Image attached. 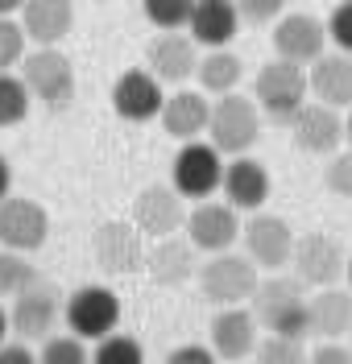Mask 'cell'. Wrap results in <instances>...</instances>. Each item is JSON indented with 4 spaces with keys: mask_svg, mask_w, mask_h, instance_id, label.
Returning <instances> with one entry per match:
<instances>
[{
    "mask_svg": "<svg viewBox=\"0 0 352 364\" xmlns=\"http://www.w3.org/2000/svg\"><path fill=\"white\" fill-rule=\"evenodd\" d=\"M348 282H352V261H348Z\"/></svg>",
    "mask_w": 352,
    "mask_h": 364,
    "instance_id": "f6af8a7d",
    "label": "cell"
},
{
    "mask_svg": "<svg viewBox=\"0 0 352 364\" xmlns=\"http://www.w3.org/2000/svg\"><path fill=\"white\" fill-rule=\"evenodd\" d=\"M195 79H199V91H208V95H228V91H236V83L245 79V63L236 58L228 46H220V50H208V54L199 58Z\"/></svg>",
    "mask_w": 352,
    "mask_h": 364,
    "instance_id": "4316f807",
    "label": "cell"
},
{
    "mask_svg": "<svg viewBox=\"0 0 352 364\" xmlns=\"http://www.w3.org/2000/svg\"><path fill=\"white\" fill-rule=\"evenodd\" d=\"M9 191H13V170H9V161L0 154V199H9Z\"/></svg>",
    "mask_w": 352,
    "mask_h": 364,
    "instance_id": "60d3db41",
    "label": "cell"
},
{
    "mask_svg": "<svg viewBox=\"0 0 352 364\" xmlns=\"http://www.w3.org/2000/svg\"><path fill=\"white\" fill-rule=\"evenodd\" d=\"M324 25H328V38H331V42L340 46L344 54H352V0H340Z\"/></svg>",
    "mask_w": 352,
    "mask_h": 364,
    "instance_id": "8d00e7d4",
    "label": "cell"
},
{
    "mask_svg": "<svg viewBox=\"0 0 352 364\" xmlns=\"http://www.w3.org/2000/svg\"><path fill=\"white\" fill-rule=\"evenodd\" d=\"M208 340L220 360H245L257 352V315H249L245 306H220V315L208 327Z\"/></svg>",
    "mask_w": 352,
    "mask_h": 364,
    "instance_id": "e0dca14e",
    "label": "cell"
},
{
    "mask_svg": "<svg viewBox=\"0 0 352 364\" xmlns=\"http://www.w3.org/2000/svg\"><path fill=\"white\" fill-rule=\"evenodd\" d=\"M286 4L290 0H236L240 21H249V25H274L286 13Z\"/></svg>",
    "mask_w": 352,
    "mask_h": 364,
    "instance_id": "d590c367",
    "label": "cell"
},
{
    "mask_svg": "<svg viewBox=\"0 0 352 364\" xmlns=\"http://www.w3.org/2000/svg\"><path fill=\"white\" fill-rule=\"evenodd\" d=\"M344 133H348V141H352V112H348V120H344Z\"/></svg>",
    "mask_w": 352,
    "mask_h": 364,
    "instance_id": "ee69618b",
    "label": "cell"
},
{
    "mask_svg": "<svg viewBox=\"0 0 352 364\" xmlns=\"http://www.w3.org/2000/svg\"><path fill=\"white\" fill-rule=\"evenodd\" d=\"M274 54L286 58V63H299V67H311L319 54H324V42H328V25L311 13H282L274 21Z\"/></svg>",
    "mask_w": 352,
    "mask_h": 364,
    "instance_id": "8fae6325",
    "label": "cell"
},
{
    "mask_svg": "<svg viewBox=\"0 0 352 364\" xmlns=\"http://www.w3.org/2000/svg\"><path fill=\"white\" fill-rule=\"evenodd\" d=\"M29 104H33V95H29V87H25L21 75L0 70V129L21 124L25 116H29Z\"/></svg>",
    "mask_w": 352,
    "mask_h": 364,
    "instance_id": "83f0119b",
    "label": "cell"
},
{
    "mask_svg": "<svg viewBox=\"0 0 352 364\" xmlns=\"http://www.w3.org/2000/svg\"><path fill=\"white\" fill-rule=\"evenodd\" d=\"M306 364H352V352L348 348H340V343H324Z\"/></svg>",
    "mask_w": 352,
    "mask_h": 364,
    "instance_id": "f35d334b",
    "label": "cell"
},
{
    "mask_svg": "<svg viewBox=\"0 0 352 364\" xmlns=\"http://www.w3.org/2000/svg\"><path fill=\"white\" fill-rule=\"evenodd\" d=\"M21 79L29 95L46 108L50 116L67 112L75 104V67L58 46H38L33 54L21 58Z\"/></svg>",
    "mask_w": 352,
    "mask_h": 364,
    "instance_id": "7a4b0ae2",
    "label": "cell"
},
{
    "mask_svg": "<svg viewBox=\"0 0 352 364\" xmlns=\"http://www.w3.org/2000/svg\"><path fill=\"white\" fill-rule=\"evenodd\" d=\"M191 9H195V0H141L145 21L158 29H187Z\"/></svg>",
    "mask_w": 352,
    "mask_h": 364,
    "instance_id": "f546056e",
    "label": "cell"
},
{
    "mask_svg": "<svg viewBox=\"0 0 352 364\" xmlns=\"http://www.w3.org/2000/svg\"><path fill=\"white\" fill-rule=\"evenodd\" d=\"M158 120L174 141H199V133H208V120H211L208 91H174V95H166Z\"/></svg>",
    "mask_w": 352,
    "mask_h": 364,
    "instance_id": "cb8c5ba5",
    "label": "cell"
},
{
    "mask_svg": "<svg viewBox=\"0 0 352 364\" xmlns=\"http://www.w3.org/2000/svg\"><path fill=\"white\" fill-rule=\"evenodd\" d=\"M25 29L21 21H13V17H0V70H9V67H17L25 58Z\"/></svg>",
    "mask_w": 352,
    "mask_h": 364,
    "instance_id": "836d02e7",
    "label": "cell"
},
{
    "mask_svg": "<svg viewBox=\"0 0 352 364\" xmlns=\"http://www.w3.org/2000/svg\"><path fill=\"white\" fill-rule=\"evenodd\" d=\"M306 79H311V91L319 95V104H328V108H352V54H319L311 70H306Z\"/></svg>",
    "mask_w": 352,
    "mask_h": 364,
    "instance_id": "d4e9b609",
    "label": "cell"
},
{
    "mask_svg": "<svg viewBox=\"0 0 352 364\" xmlns=\"http://www.w3.org/2000/svg\"><path fill=\"white\" fill-rule=\"evenodd\" d=\"M290 265H294V273H299L303 286L324 290V286H336V282L348 273V257L340 249V240H331L324 232H306L303 240H294Z\"/></svg>",
    "mask_w": 352,
    "mask_h": 364,
    "instance_id": "9c48e42d",
    "label": "cell"
},
{
    "mask_svg": "<svg viewBox=\"0 0 352 364\" xmlns=\"http://www.w3.org/2000/svg\"><path fill=\"white\" fill-rule=\"evenodd\" d=\"M21 29H25L29 42L58 46L75 29V0H25Z\"/></svg>",
    "mask_w": 352,
    "mask_h": 364,
    "instance_id": "44dd1931",
    "label": "cell"
},
{
    "mask_svg": "<svg viewBox=\"0 0 352 364\" xmlns=\"http://www.w3.org/2000/svg\"><path fill=\"white\" fill-rule=\"evenodd\" d=\"M166 364H220V356L211 348H203V343H183V348H174L166 356Z\"/></svg>",
    "mask_w": 352,
    "mask_h": 364,
    "instance_id": "74e56055",
    "label": "cell"
},
{
    "mask_svg": "<svg viewBox=\"0 0 352 364\" xmlns=\"http://www.w3.org/2000/svg\"><path fill=\"white\" fill-rule=\"evenodd\" d=\"M92 4H100V0H92Z\"/></svg>",
    "mask_w": 352,
    "mask_h": 364,
    "instance_id": "bcb514c9",
    "label": "cell"
},
{
    "mask_svg": "<svg viewBox=\"0 0 352 364\" xmlns=\"http://www.w3.org/2000/svg\"><path fill=\"white\" fill-rule=\"evenodd\" d=\"M257 364H306L303 340H290V336H270L257 343Z\"/></svg>",
    "mask_w": 352,
    "mask_h": 364,
    "instance_id": "d6a6232c",
    "label": "cell"
},
{
    "mask_svg": "<svg viewBox=\"0 0 352 364\" xmlns=\"http://www.w3.org/2000/svg\"><path fill=\"white\" fill-rule=\"evenodd\" d=\"M145 273H149V282H154V286H166V290H178V286H187L191 277L199 273L195 245H191V240L162 236L154 249L145 252Z\"/></svg>",
    "mask_w": 352,
    "mask_h": 364,
    "instance_id": "ffe728a7",
    "label": "cell"
},
{
    "mask_svg": "<svg viewBox=\"0 0 352 364\" xmlns=\"http://www.w3.org/2000/svg\"><path fill=\"white\" fill-rule=\"evenodd\" d=\"M240 236V220H236L233 203H203L187 215V240L199 252H228Z\"/></svg>",
    "mask_w": 352,
    "mask_h": 364,
    "instance_id": "ac0fdd59",
    "label": "cell"
},
{
    "mask_svg": "<svg viewBox=\"0 0 352 364\" xmlns=\"http://www.w3.org/2000/svg\"><path fill=\"white\" fill-rule=\"evenodd\" d=\"M63 318H67L70 336H79V340H104V336L117 331L120 302L108 286H83V290H75L67 298Z\"/></svg>",
    "mask_w": 352,
    "mask_h": 364,
    "instance_id": "ba28073f",
    "label": "cell"
},
{
    "mask_svg": "<svg viewBox=\"0 0 352 364\" xmlns=\"http://www.w3.org/2000/svg\"><path fill=\"white\" fill-rule=\"evenodd\" d=\"M133 224L145 232V236H154V240H162V236H174L178 228L187 224V211H183V195L174 191V186H145L137 199H133Z\"/></svg>",
    "mask_w": 352,
    "mask_h": 364,
    "instance_id": "2e32d148",
    "label": "cell"
},
{
    "mask_svg": "<svg viewBox=\"0 0 352 364\" xmlns=\"http://www.w3.org/2000/svg\"><path fill=\"white\" fill-rule=\"evenodd\" d=\"M38 364H87V348L79 336H46Z\"/></svg>",
    "mask_w": 352,
    "mask_h": 364,
    "instance_id": "1f68e13d",
    "label": "cell"
},
{
    "mask_svg": "<svg viewBox=\"0 0 352 364\" xmlns=\"http://www.w3.org/2000/svg\"><path fill=\"white\" fill-rule=\"evenodd\" d=\"M92 364H145V352L133 336H104L95 340Z\"/></svg>",
    "mask_w": 352,
    "mask_h": 364,
    "instance_id": "4dcf8cb0",
    "label": "cell"
},
{
    "mask_svg": "<svg viewBox=\"0 0 352 364\" xmlns=\"http://www.w3.org/2000/svg\"><path fill=\"white\" fill-rule=\"evenodd\" d=\"M42 273L25 261V252H13L0 245V298H17L25 286H33Z\"/></svg>",
    "mask_w": 352,
    "mask_h": 364,
    "instance_id": "f1b7e54d",
    "label": "cell"
},
{
    "mask_svg": "<svg viewBox=\"0 0 352 364\" xmlns=\"http://www.w3.org/2000/svg\"><path fill=\"white\" fill-rule=\"evenodd\" d=\"M4 336H9V315L0 311V343H4Z\"/></svg>",
    "mask_w": 352,
    "mask_h": 364,
    "instance_id": "7bdbcfd3",
    "label": "cell"
},
{
    "mask_svg": "<svg viewBox=\"0 0 352 364\" xmlns=\"http://www.w3.org/2000/svg\"><path fill=\"white\" fill-rule=\"evenodd\" d=\"M145 67L154 70L162 83H187L195 75V67H199L195 38L178 33V29H162L154 42L145 46Z\"/></svg>",
    "mask_w": 352,
    "mask_h": 364,
    "instance_id": "d6986e66",
    "label": "cell"
},
{
    "mask_svg": "<svg viewBox=\"0 0 352 364\" xmlns=\"http://www.w3.org/2000/svg\"><path fill=\"white\" fill-rule=\"evenodd\" d=\"M290 136L294 145L311 154V158H331L344 141V120H340V108H328V104H303L299 112L290 116Z\"/></svg>",
    "mask_w": 352,
    "mask_h": 364,
    "instance_id": "7c38bea8",
    "label": "cell"
},
{
    "mask_svg": "<svg viewBox=\"0 0 352 364\" xmlns=\"http://www.w3.org/2000/svg\"><path fill=\"white\" fill-rule=\"evenodd\" d=\"M253 315L270 336L306 340L311 336V298L299 277H270L253 294Z\"/></svg>",
    "mask_w": 352,
    "mask_h": 364,
    "instance_id": "6da1fadb",
    "label": "cell"
},
{
    "mask_svg": "<svg viewBox=\"0 0 352 364\" xmlns=\"http://www.w3.org/2000/svg\"><path fill=\"white\" fill-rule=\"evenodd\" d=\"M25 0H0V17H13V13H21Z\"/></svg>",
    "mask_w": 352,
    "mask_h": 364,
    "instance_id": "b9f144b4",
    "label": "cell"
},
{
    "mask_svg": "<svg viewBox=\"0 0 352 364\" xmlns=\"http://www.w3.org/2000/svg\"><path fill=\"white\" fill-rule=\"evenodd\" d=\"M162 79L154 70H124L112 83V112L129 124H145L154 116H162Z\"/></svg>",
    "mask_w": 352,
    "mask_h": 364,
    "instance_id": "5bb4252c",
    "label": "cell"
},
{
    "mask_svg": "<svg viewBox=\"0 0 352 364\" xmlns=\"http://www.w3.org/2000/svg\"><path fill=\"white\" fill-rule=\"evenodd\" d=\"M187 29L199 46L220 50V46H228L236 38V29H240V9H236V0H195Z\"/></svg>",
    "mask_w": 352,
    "mask_h": 364,
    "instance_id": "603a6c76",
    "label": "cell"
},
{
    "mask_svg": "<svg viewBox=\"0 0 352 364\" xmlns=\"http://www.w3.org/2000/svg\"><path fill=\"white\" fill-rule=\"evenodd\" d=\"M195 277H199L203 298L215 306H245L261 286L253 257H236V252H211Z\"/></svg>",
    "mask_w": 352,
    "mask_h": 364,
    "instance_id": "277c9868",
    "label": "cell"
},
{
    "mask_svg": "<svg viewBox=\"0 0 352 364\" xmlns=\"http://www.w3.org/2000/svg\"><path fill=\"white\" fill-rule=\"evenodd\" d=\"M92 257L104 273H137L145 269L141 228L129 220H104L92 236Z\"/></svg>",
    "mask_w": 352,
    "mask_h": 364,
    "instance_id": "30bf717a",
    "label": "cell"
},
{
    "mask_svg": "<svg viewBox=\"0 0 352 364\" xmlns=\"http://www.w3.org/2000/svg\"><path fill=\"white\" fill-rule=\"evenodd\" d=\"M311 336H324V340L352 336V290L324 286V294L311 298Z\"/></svg>",
    "mask_w": 352,
    "mask_h": 364,
    "instance_id": "484cf974",
    "label": "cell"
},
{
    "mask_svg": "<svg viewBox=\"0 0 352 364\" xmlns=\"http://www.w3.org/2000/svg\"><path fill=\"white\" fill-rule=\"evenodd\" d=\"M306 91H311L306 70L299 67V63H286V58L265 63V67L257 70V79H253V100H257V108L270 116V120H278V124H290V116L306 104Z\"/></svg>",
    "mask_w": 352,
    "mask_h": 364,
    "instance_id": "3957f363",
    "label": "cell"
},
{
    "mask_svg": "<svg viewBox=\"0 0 352 364\" xmlns=\"http://www.w3.org/2000/svg\"><path fill=\"white\" fill-rule=\"evenodd\" d=\"M67 311V298L63 290L46 282V277H38L33 286H25L21 294L13 298V311H9V327L21 336V340H46L50 331H54V323L63 318Z\"/></svg>",
    "mask_w": 352,
    "mask_h": 364,
    "instance_id": "8992f818",
    "label": "cell"
},
{
    "mask_svg": "<svg viewBox=\"0 0 352 364\" xmlns=\"http://www.w3.org/2000/svg\"><path fill=\"white\" fill-rule=\"evenodd\" d=\"M170 186L183 195V199H211L224 182V161H220V149L215 145H203V141H183V149L174 154V166H170Z\"/></svg>",
    "mask_w": 352,
    "mask_h": 364,
    "instance_id": "52a82bcc",
    "label": "cell"
},
{
    "mask_svg": "<svg viewBox=\"0 0 352 364\" xmlns=\"http://www.w3.org/2000/svg\"><path fill=\"white\" fill-rule=\"evenodd\" d=\"M208 136L220 154H233L240 158L245 149H253V141L261 136V108L257 100L228 91L211 104V120H208Z\"/></svg>",
    "mask_w": 352,
    "mask_h": 364,
    "instance_id": "5b68a950",
    "label": "cell"
},
{
    "mask_svg": "<svg viewBox=\"0 0 352 364\" xmlns=\"http://www.w3.org/2000/svg\"><path fill=\"white\" fill-rule=\"evenodd\" d=\"M0 364H38V356L25 343H0Z\"/></svg>",
    "mask_w": 352,
    "mask_h": 364,
    "instance_id": "ab89813d",
    "label": "cell"
},
{
    "mask_svg": "<svg viewBox=\"0 0 352 364\" xmlns=\"http://www.w3.org/2000/svg\"><path fill=\"white\" fill-rule=\"evenodd\" d=\"M50 215L33 199H0V245L13 252H38L46 245Z\"/></svg>",
    "mask_w": 352,
    "mask_h": 364,
    "instance_id": "4fadbf2b",
    "label": "cell"
},
{
    "mask_svg": "<svg viewBox=\"0 0 352 364\" xmlns=\"http://www.w3.org/2000/svg\"><path fill=\"white\" fill-rule=\"evenodd\" d=\"M220 191H224V199H228L236 211H257V207H265V199H270V170H265L261 161L240 154L236 161L224 166Z\"/></svg>",
    "mask_w": 352,
    "mask_h": 364,
    "instance_id": "7402d4cb",
    "label": "cell"
},
{
    "mask_svg": "<svg viewBox=\"0 0 352 364\" xmlns=\"http://www.w3.org/2000/svg\"><path fill=\"white\" fill-rule=\"evenodd\" d=\"M324 186L340 199H352V154H331L324 166Z\"/></svg>",
    "mask_w": 352,
    "mask_h": 364,
    "instance_id": "e575fe53",
    "label": "cell"
},
{
    "mask_svg": "<svg viewBox=\"0 0 352 364\" xmlns=\"http://www.w3.org/2000/svg\"><path fill=\"white\" fill-rule=\"evenodd\" d=\"M240 240H245L257 269H282L294 257V232L282 215H253L240 228Z\"/></svg>",
    "mask_w": 352,
    "mask_h": 364,
    "instance_id": "9a60e30c",
    "label": "cell"
}]
</instances>
